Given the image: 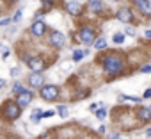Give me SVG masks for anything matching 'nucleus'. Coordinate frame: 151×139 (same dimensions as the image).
<instances>
[{
	"instance_id": "f257e3e1",
	"label": "nucleus",
	"mask_w": 151,
	"mask_h": 139,
	"mask_svg": "<svg viewBox=\"0 0 151 139\" xmlns=\"http://www.w3.org/2000/svg\"><path fill=\"white\" fill-rule=\"evenodd\" d=\"M103 68L109 75H117L123 72V59L117 55H109L103 59Z\"/></svg>"
},
{
	"instance_id": "f03ea898",
	"label": "nucleus",
	"mask_w": 151,
	"mask_h": 139,
	"mask_svg": "<svg viewBox=\"0 0 151 139\" xmlns=\"http://www.w3.org/2000/svg\"><path fill=\"white\" fill-rule=\"evenodd\" d=\"M41 96H43L45 100H55V98L59 96V88H57V86H43Z\"/></svg>"
},
{
	"instance_id": "7ed1b4c3",
	"label": "nucleus",
	"mask_w": 151,
	"mask_h": 139,
	"mask_svg": "<svg viewBox=\"0 0 151 139\" xmlns=\"http://www.w3.org/2000/svg\"><path fill=\"white\" fill-rule=\"evenodd\" d=\"M133 4L144 16H151V2L149 0H133Z\"/></svg>"
},
{
	"instance_id": "20e7f679",
	"label": "nucleus",
	"mask_w": 151,
	"mask_h": 139,
	"mask_svg": "<svg viewBox=\"0 0 151 139\" xmlns=\"http://www.w3.org/2000/svg\"><path fill=\"white\" fill-rule=\"evenodd\" d=\"M6 116L9 119H16L20 116V105L14 104V102H7V105H6Z\"/></svg>"
},
{
	"instance_id": "39448f33",
	"label": "nucleus",
	"mask_w": 151,
	"mask_h": 139,
	"mask_svg": "<svg viewBox=\"0 0 151 139\" xmlns=\"http://www.w3.org/2000/svg\"><path fill=\"white\" fill-rule=\"evenodd\" d=\"M78 38L82 43H91V41H94V30L91 27H84V29H80Z\"/></svg>"
},
{
	"instance_id": "423d86ee",
	"label": "nucleus",
	"mask_w": 151,
	"mask_h": 139,
	"mask_svg": "<svg viewBox=\"0 0 151 139\" xmlns=\"http://www.w3.org/2000/svg\"><path fill=\"white\" fill-rule=\"evenodd\" d=\"M117 20H121V22H124V23L132 22V20H133L132 9H130V7H121V9L117 11Z\"/></svg>"
},
{
	"instance_id": "0eeeda50",
	"label": "nucleus",
	"mask_w": 151,
	"mask_h": 139,
	"mask_svg": "<svg viewBox=\"0 0 151 139\" xmlns=\"http://www.w3.org/2000/svg\"><path fill=\"white\" fill-rule=\"evenodd\" d=\"M66 11H68L69 14H73V16H78V14L82 13V4L77 2V0H73V2H68V4H66Z\"/></svg>"
},
{
	"instance_id": "6e6552de",
	"label": "nucleus",
	"mask_w": 151,
	"mask_h": 139,
	"mask_svg": "<svg viewBox=\"0 0 151 139\" xmlns=\"http://www.w3.org/2000/svg\"><path fill=\"white\" fill-rule=\"evenodd\" d=\"M50 43H52V46H62L64 43H66V38H64V34L62 32H52L50 34Z\"/></svg>"
},
{
	"instance_id": "1a4fd4ad",
	"label": "nucleus",
	"mask_w": 151,
	"mask_h": 139,
	"mask_svg": "<svg viewBox=\"0 0 151 139\" xmlns=\"http://www.w3.org/2000/svg\"><path fill=\"white\" fill-rule=\"evenodd\" d=\"M29 66H30V70H32L34 73H41V70L45 68V62H43V59H39V57H30Z\"/></svg>"
},
{
	"instance_id": "9d476101",
	"label": "nucleus",
	"mask_w": 151,
	"mask_h": 139,
	"mask_svg": "<svg viewBox=\"0 0 151 139\" xmlns=\"http://www.w3.org/2000/svg\"><path fill=\"white\" fill-rule=\"evenodd\" d=\"M43 82H45V77L41 73H34V75L29 77V84L32 88H43Z\"/></svg>"
},
{
	"instance_id": "9b49d317",
	"label": "nucleus",
	"mask_w": 151,
	"mask_h": 139,
	"mask_svg": "<svg viewBox=\"0 0 151 139\" xmlns=\"http://www.w3.org/2000/svg\"><path fill=\"white\" fill-rule=\"evenodd\" d=\"M32 102V93L30 91H25V93H22L20 96H18V105H22V107H25V105H29Z\"/></svg>"
},
{
	"instance_id": "f8f14e48",
	"label": "nucleus",
	"mask_w": 151,
	"mask_h": 139,
	"mask_svg": "<svg viewBox=\"0 0 151 139\" xmlns=\"http://www.w3.org/2000/svg\"><path fill=\"white\" fill-rule=\"evenodd\" d=\"M45 23L43 22H34V25H32V29H30V32L34 34V36H43V32H45Z\"/></svg>"
},
{
	"instance_id": "ddd939ff",
	"label": "nucleus",
	"mask_w": 151,
	"mask_h": 139,
	"mask_svg": "<svg viewBox=\"0 0 151 139\" xmlns=\"http://www.w3.org/2000/svg\"><path fill=\"white\" fill-rule=\"evenodd\" d=\"M137 116H139V119H142V121H149V119H151V109H139V111H137Z\"/></svg>"
},
{
	"instance_id": "4468645a",
	"label": "nucleus",
	"mask_w": 151,
	"mask_h": 139,
	"mask_svg": "<svg viewBox=\"0 0 151 139\" xmlns=\"http://www.w3.org/2000/svg\"><path fill=\"white\" fill-rule=\"evenodd\" d=\"M89 7L94 11V13H100L103 9V2L101 0H89Z\"/></svg>"
},
{
	"instance_id": "2eb2a0df",
	"label": "nucleus",
	"mask_w": 151,
	"mask_h": 139,
	"mask_svg": "<svg viewBox=\"0 0 151 139\" xmlns=\"http://www.w3.org/2000/svg\"><path fill=\"white\" fill-rule=\"evenodd\" d=\"M43 114H45V112H43L41 109H36V111H32L30 118H32V121H34V123H37V121H39V119L43 118Z\"/></svg>"
},
{
	"instance_id": "dca6fc26",
	"label": "nucleus",
	"mask_w": 151,
	"mask_h": 139,
	"mask_svg": "<svg viewBox=\"0 0 151 139\" xmlns=\"http://www.w3.org/2000/svg\"><path fill=\"white\" fill-rule=\"evenodd\" d=\"M94 46H96L98 50H103V48L107 46V41H105L103 38H100V39H96V41H94Z\"/></svg>"
},
{
	"instance_id": "f3484780",
	"label": "nucleus",
	"mask_w": 151,
	"mask_h": 139,
	"mask_svg": "<svg viewBox=\"0 0 151 139\" xmlns=\"http://www.w3.org/2000/svg\"><path fill=\"white\" fill-rule=\"evenodd\" d=\"M84 55H86V52H82V50H77V52H73V61H80Z\"/></svg>"
},
{
	"instance_id": "a211bd4d",
	"label": "nucleus",
	"mask_w": 151,
	"mask_h": 139,
	"mask_svg": "<svg viewBox=\"0 0 151 139\" xmlns=\"http://www.w3.org/2000/svg\"><path fill=\"white\" fill-rule=\"evenodd\" d=\"M13 91H14V93H18V95H22V93H25L27 89H25V88L18 82V84H14V89H13Z\"/></svg>"
},
{
	"instance_id": "6ab92c4d",
	"label": "nucleus",
	"mask_w": 151,
	"mask_h": 139,
	"mask_svg": "<svg viewBox=\"0 0 151 139\" xmlns=\"http://www.w3.org/2000/svg\"><path fill=\"white\" fill-rule=\"evenodd\" d=\"M123 39H124L123 34H114V43H123Z\"/></svg>"
},
{
	"instance_id": "aec40b11",
	"label": "nucleus",
	"mask_w": 151,
	"mask_h": 139,
	"mask_svg": "<svg viewBox=\"0 0 151 139\" xmlns=\"http://www.w3.org/2000/svg\"><path fill=\"white\" fill-rule=\"evenodd\" d=\"M59 114H60L62 118H66V116H68V109H66L64 105H60V107H59Z\"/></svg>"
},
{
	"instance_id": "412c9836",
	"label": "nucleus",
	"mask_w": 151,
	"mask_h": 139,
	"mask_svg": "<svg viewBox=\"0 0 151 139\" xmlns=\"http://www.w3.org/2000/svg\"><path fill=\"white\" fill-rule=\"evenodd\" d=\"M96 116H98V118H100V119H103V118H105V116H107V109H100V111H98V112H96Z\"/></svg>"
},
{
	"instance_id": "4be33fe9",
	"label": "nucleus",
	"mask_w": 151,
	"mask_h": 139,
	"mask_svg": "<svg viewBox=\"0 0 151 139\" xmlns=\"http://www.w3.org/2000/svg\"><path fill=\"white\" fill-rule=\"evenodd\" d=\"M20 16H22V9H18V11H16V14H14L13 22H18V20H20Z\"/></svg>"
},
{
	"instance_id": "5701e85b",
	"label": "nucleus",
	"mask_w": 151,
	"mask_h": 139,
	"mask_svg": "<svg viewBox=\"0 0 151 139\" xmlns=\"http://www.w3.org/2000/svg\"><path fill=\"white\" fill-rule=\"evenodd\" d=\"M110 139H128L126 135H121V134H116V135H112Z\"/></svg>"
},
{
	"instance_id": "b1692460",
	"label": "nucleus",
	"mask_w": 151,
	"mask_h": 139,
	"mask_svg": "<svg viewBox=\"0 0 151 139\" xmlns=\"http://www.w3.org/2000/svg\"><path fill=\"white\" fill-rule=\"evenodd\" d=\"M124 32H126V34H128V36H133V32H135V30H133V29H132V27H128V29H126V30H124Z\"/></svg>"
},
{
	"instance_id": "393cba45",
	"label": "nucleus",
	"mask_w": 151,
	"mask_h": 139,
	"mask_svg": "<svg viewBox=\"0 0 151 139\" xmlns=\"http://www.w3.org/2000/svg\"><path fill=\"white\" fill-rule=\"evenodd\" d=\"M50 116H53V111H46V112L43 114V118H50Z\"/></svg>"
},
{
	"instance_id": "a878e982",
	"label": "nucleus",
	"mask_w": 151,
	"mask_h": 139,
	"mask_svg": "<svg viewBox=\"0 0 151 139\" xmlns=\"http://www.w3.org/2000/svg\"><path fill=\"white\" fill-rule=\"evenodd\" d=\"M144 98H151V89H147V91L144 93Z\"/></svg>"
},
{
	"instance_id": "bb28decb",
	"label": "nucleus",
	"mask_w": 151,
	"mask_h": 139,
	"mask_svg": "<svg viewBox=\"0 0 151 139\" xmlns=\"http://www.w3.org/2000/svg\"><path fill=\"white\" fill-rule=\"evenodd\" d=\"M142 72H146V73L151 72V66H142Z\"/></svg>"
},
{
	"instance_id": "cd10ccee",
	"label": "nucleus",
	"mask_w": 151,
	"mask_h": 139,
	"mask_svg": "<svg viewBox=\"0 0 151 139\" xmlns=\"http://www.w3.org/2000/svg\"><path fill=\"white\" fill-rule=\"evenodd\" d=\"M7 23H11V20L7 18V20H2V22H0V25H7Z\"/></svg>"
},
{
	"instance_id": "c85d7f7f",
	"label": "nucleus",
	"mask_w": 151,
	"mask_h": 139,
	"mask_svg": "<svg viewBox=\"0 0 151 139\" xmlns=\"http://www.w3.org/2000/svg\"><path fill=\"white\" fill-rule=\"evenodd\" d=\"M43 2H45V6H46V7H50V6H52V0H43Z\"/></svg>"
},
{
	"instance_id": "c756f323",
	"label": "nucleus",
	"mask_w": 151,
	"mask_h": 139,
	"mask_svg": "<svg viewBox=\"0 0 151 139\" xmlns=\"http://www.w3.org/2000/svg\"><path fill=\"white\" fill-rule=\"evenodd\" d=\"M146 134H147V135L151 137V127H149V128H146Z\"/></svg>"
},
{
	"instance_id": "7c9ffc66",
	"label": "nucleus",
	"mask_w": 151,
	"mask_h": 139,
	"mask_svg": "<svg viewBox=\"0 0 151 139\" xmlns=\"http://www.w3.org/2000/svg\"><path fill=\"white\" fill-rule=\"evenodd\" d=\"M146 38H149V39H151V29H149V30L146 32Z\"/></svg>"
},
{
	"instance_id": "2f4dec72",
	"label": "nucleus",
	"mask_w": 151,
	"mask_h": 139,
	"mask_svg": "<svg viewBox=\"0 0 151 139\" xmlns=\"http://www.w3.org/2000/svg\"><path fill=\"white\" fill-rule=\"evenodd\" d=\"M4 84H6V82H4V80H0V88H4Z\"/></svg>"
}]
</instances>
